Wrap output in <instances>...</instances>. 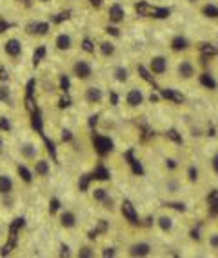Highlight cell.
I'll return each mask as SVG.
<instances>
[{"label": "cell", "mask_w": 218, "mask_h": 258, "mask_svg": "<svg viewBox=\"0 0 218 258\" xmlns=\"http://www.w3.org/2000/svg\"><path fill=\"white\" fill-rule=\"evenodd\" d=\"M2 15H4V8H2V4H0V19H2Z\"/></svg>", "instance_id": "7bdbcfd3"}, {"label": "cell", "mask_w": 218, "mask_h": 258, "mask_svg": "<svg viewBox=\"0 0 218 258\" xmlns=\"http://www.w3.org/2000/svg\"><path fill=\"white\" fill-rule=\"evenodd\" d=\"M53 217L56 218L58 227H60L62 231H65V233H73V231H77L80 226L79 211L73 208H64V206H60V209H58Z\"/></svg>", "instance_id": "4fadbf2b"}, {"label": "cell", "mask_w": 218, "mask_h": 258, "mask_svg": "<svg viewBox=\"0 0 218 258\" xmlns=\"http://www.w3.org/2000/svg\"><path fill=\"white\" fill-rule=\"evenodd\" d=\"M127 254L133 258H148L153 254V245L148 240H136L127 247Z\"/></svg>", "instance_id": "ac0fdd59"}, {"label": "cell", "mask_w": 218, "mask_h": 258, "mask_svg": "<svg viewBox=\"0 0 218 258\" xmlns=\"http://www.w3.org/2000/svg\"><path fill=\"white\" fill-rule=\"evenodd\" d=\"M100 254H102V256H116L118 253H116V249L113 247V245H107V247H104V251Z\"/></svg>", "instance_id": "f35d334b"}, {"label": "cell", "mask_w": 218, "mask_h": 258, "mask_svg": "<svg viewBox=\"0 0 218 258\" xmlns=\"http://www.w3.org/2000/svg\"><path fill=\"white\" fill-rule=\"evenodd\" d=\"M111 79L115 80L116 84H120V86L127 84L131 79L129 66H125L124 62H118V60H113L111 62Z\"/></svg>", "instance_id": "e0dca14e"}, {"label": "cell", "mask_w": 218, "mask_h": 258, "mask_svg": "<svg viewBox=\"0 0 218 258\" xmlns=\"http://www.w3.org/2000/svg\"><path fill=\"white\" fill-rule=\"evenodd\" d=\"M166 189L169 193H178V191H180V182H178L175 176H169L166 182Z\"/></svg>", "instance_id": "d6a6232c"}, {"label": "cell", "mask_w": 218, "mask_h": 258, "mask_svg": "<svg viewBox=\"0 0 218 258\" xmlns=\"http://www.w3.org/2000/svg\"><path fill=\"white\" fill-rule=\"evenodd\" d=\"M211 171H213L214 176L218 178V151L211 157Z\"/></svg>", "instance_id": "d590c367"}, {"label": "cell", "mask_w": 218, "mask_h": 258, "mask_svg": "<svg viewBox=\"0 0 218 258\" xmlns=\"http://www.w3.org/2000/svg\"><path fill=\"white\" fill-rule=\"evenodd\" d=\"M82 88H80V100L86 104V106H98V104H102L106 100V89L93 82H88V84H80Z\"/></svg>", "instance_id": "7c38bea8"}, {"label": "cell", "mask_w": 218, "mask_h": 258, "mask_svg": "<svg viewBox=\"0 0 218 258\" xmlns=\"http://www.w3.org/2000/svg\"><path fill=\"white\" fill-rule=\"evenodd\" d=\"M8 242H10V226H8V220L0 218V254L8 245Z\"/></svg>", "instance_id": "4316f807"}, {"label": "cell", "mask_w": 218, "mask_h": 258, "mask_svg": "<svg viewBox=\"0 0 218 258\" xmlns=\"http://www.w3.org/2000/svg\"><path fill=\"white\" fill-rule=\"evenodd\" d=\"M186 178H187V182H189V184H196V182L200 180V171H198V167H196L195 164L187 166V169H186Z\"/></svg>", "instance_id": "f1b7e54d"}, {"label": "cell", "mask_w": 218, "mask_h": 258, "mask_svg": "<svg viewBox=\"0 0 218 258\" xmlns=\"http://www.w3.org/2000/svg\"><path fill=\"white\" fill-rule=\"evenodd\" d=\"M73 256L77 258H95L97 256V247L91 242H84L77 247V251L73 253Z\"/></svg>", "instance_id": "7402d4cb"}, {"label": "cell", "mask_w": 218, "mask_h": 258, "mask_svg": "<svg viewBox=\"0 0 218 258\" xmlns=\"http://www.w3.org/2000/svg\"><path fill=\"white\" fill-rule=\"evenodd\" d=\"M15 2H17V0H0V4H2V8H4V13H6V10H10Z\"/></svg>", "instance_id": "60d3db41"}, {"label": "cell", "mask_w": 218, "mask_h": 258, "mask_svg": "<svg viewBox=\"0 0 218 258\" xmlns=\"http://www.w3.org/2000/svg\"><path fill=\"white\" fill-rule=\"evenodd\" d=\"M60 249H62V251L58 253L60 256H73V251H71V247H69L67 244H64V242H62V244H60Z\"/></svg>", "instance_id": "8d00e7d4"}, {"label": "cell", "mask_w": 218, "mask_h": 258, "mask_svg": "<svg viewBox=\"0 0 218 258\" xmlns=\"http://www.w3.org/2000/svg\"><path fill=\"white\" fill-rule=\"evenodd\" d=\"M146 70L155 79H162V77L169 75V71H171V56L166 55V53H153L148 58Z\"/></svg>", "instance_id": "8fae6325"}, {"label": "cell", "mask_w": 218, "mask_h": 258, "mask_svg": "<svg viewBox=\"0 0 218 258\" xmlns=\"http://www.w3.org/2000/svg\"><path fill=\"white\" fill-rule=\"evenodd\" d=\"M98 13L102 15L106 28H120L129 20V10L124 0H106Z\"/></svg>", "instance_id": "ba28073f"}, {"label": "cell", "mask_w": 218, "mask_h": 258, "mask_svg": "<svg viewBox=\"0 0 218 258\" xmlns=\"http://www.w3.org/2000/svg\"><path fill=\"white\" fill-rule=\"evenodd\" d=\"M95 148H97L98 153H111L113 151V142L109 140V137H102V135H97L95 137Z\"/></svg>", "instance_id": "cb8c5ba5"}, {"label": "cell", "mask_w": 218, "mask_h": 258, "mask_svg": "<svg viewBox=\"0 0 218 258\" xmlns=\"http://www.w3.org/2000/svg\"><path fill=\"white\" fill-rule=\"evenodd\" d=\"M167 137H171V139L177 140V142H182V137L178 135L177 129H169V131H167Z\"/></svg>", "instance_id": "ab89813d"}, {"label": "cell", "mask_w": 218, "mask_h": 258, "mask_svg": "<svg viewBox=\"0 0 218 258\" xmlns=\"http://www.w3.org/2000/svg\"><path fill=\"white\" fill-rule=\"evenodd\" d=\"M157 226L162 233H171L173 227H175V220H173V217H169V215H160V217L157 218Z\"/></svg>", "instance_id": "484cf974"}, {"label": "cell", "mask_w": 218, "mask_h": 258, "mask_svg": "<svg viewBox=\"0 0 218 258\" xmlns=\"http://www.w3.org/2000/svg\"><path fill=\"white\" fill-rule=\"evenodd\" d=\"M167 49L175 56L187 55V53H191V49H193V42H191V38L187 37L186 33H175V35H171L169 40H167Z\"/></svg>", "instance_id": "5bb4252c"}, {"label": "cell", "mask_w": 218, "mask_h": 258, "mask_svg": "<svg viewBox=\"0 0 218 258\" xmlns=\"http://www.w3.org/2000/svg\"><path fill=\"white\" fill-rule=\"evenodd\" d=\"M120 213H122V217L129 222V224H133V226H138L140 224L138 213H136L135 206H133L129 200H124V202L120 204Z\"/></svg>", "instance_id": "d6986e66"}, {"label": "cell", "mask_w": 218, "mask_h": 258, "mask_svg": "<svg viewBox=\"0 0 218 258\" xmlns=\"http://www.w3.org/2000/svg\"><path fill=\"white\" fill-rule=\"evenodd\" d=\"M24 180L20 178L17 166L0 164V218L10 222L20 208L24 191Z\"/></svg>", "instance_id": "7a4b0ae2"}, {"label": "cell", "mask_w": 218, "mask_h": 258, "mask_svg": "<svg viewBox=\"0 0 218 258\" xmlns=\"http://www.w3.org/2000/svg\"><path fill=\"white\" fill-rule=\"evenodd\" d=\"M167 208H175L178 209V211H186V208H184V204H166Z\"/></svg>", "instance_id": "b9f144b4"}, {"label": "cell", "mask_w": 218, "mask_h": 258, "mask_svg": "<svg viewBox=\"0 0 218 258\" xmlns=\"http://www.w3.org/2000/svg\"><path fill=\"white\" fill-rule=\"evenodd\" d=\"M125 106L129 107V109H140V107L146 104V93L144 89L140 88V86H133L125 91V97H124Z\"/></svg>", "instance_id": "2e32d148"}, {"label": "cell", "mask_w": 218, "mask_h": 258, "mask_svg": "<svg viewBox=\"0 0 218 258\" xmlns=\"http://www.w3.org/2000/svg\"><path fill=\"white\" fill-rule=\"evenodd\" d=\"M35 49L15 24L0 31V70L8 77L26 75L35 64Z\"/></svg>", "instance_id": "6da1fadb"}, {"label": "cell", "mask_w": 218, "mask_h": 258, "mask_svg": "<svg viewBox=\"0 0 218 258\" xmlns=\"http://www.w3.org/2000/svg\"><path fill=\"white\" fill-rule=\"evenodd\" d=\"M98 208H102L104 211H107V213H115L116 211V202H115V199H113L111 195H109V197H107V199L104 200Z\"/></svg>", "instance_id": "4dcf8cb0"}, {"label": "cell", "mask_w": 218, "mask_h": 258, "mask_svg": "<svg viewBox=\"0 0 218 258\" xmlns=\"http://www.w3.org/2000/svg\"><path fill=\"white\" fill-rule=\"evenodd\" d=\"M198 62L187 53V55H180L175 62V77L180 82H193L198 77Z\"/></svg>", "instance_id": "30bf717a"}, {"label": "cell", "mask_w": 218, "mask_h": 258, "mask_svg": "<svg viewBox=\"0 0 218 258\" xmlns=\"http://www.w3.org/2000/svg\"><path fill=\"white\" fill-rule=\"evenodd\" d=\"M65 66L64 75L69 79L71 84H88L93 82L98 75V60L95 58L91 53H86V51H77L75 55L67 56V58L62 60Z\"/></svg>", "instance_id": "8992f818"}, {"label": "cell", "mask_w": 218, "mask_h": 258, "mask_svg": "<svg viewBox=\"0 0 218 258\" xmlns=\"http://www.w3.org/2000/svg\"><path fill=\"white\" fill-rule=\"evenodd\" d=\"M29 171H31L33 182H37V180L38 182H46V180H49V176H51V160L47 157V151L33 162L29 166Z\"/></svg>", "instance_id": "9a60e30c"}, {"label": "cell", "mask_w": 218, "mask_h": 258, "mask_svg": "<svg viewBox=\"0 0 218 258\" xmlns=\"http://www.w3.org/2000/svg\"><path fill=\"white\" fill-rule=\"evenodd\" d=\"M198 11L202 13V17H205V19L218 20V6L213 4V2H207V0H205L204 4L198 8Z\"/></svg>", "instance_id": "d4e9b609"}, {"label": "cell", "mask_w": 218, "mask_h": 258, "mask_svg": "<svg viewBox=\"0 0 218 258\" xmlns=\"http://www.w3.org/2000/svg\"><path fill=\"white\" fill-rule=\"evenodd\" d=\"M182 2H184L186 6H189V8H196V10H198V8L204 4L205 0H182Z\"/></svg>", "instance_id": "74e56055"}, {"label": "cell", "mask_w": 218, "mask_h": 258, "mask_svg": "<svg viewBox=\"0 0 218 258\" xmlns=\"http://www.w3.org/2000/svg\"><path fill=\"white\" fill-rule=\"evenodd\" d=\"M207 245L213 251H218V233H211V235L207 236Z\"/></svg>", "instance_id": "836d02e7"}, {"label": "cell", "mask_w": 218, "mask_h": 258, "mask_svg": "<svg viewBox=\"0 0 218 258\" xmlns=\"http://www.w3.org/2000/svg\"><path fill=\"white\" fill-rule=\"evenodd\" d=\"M88 195H89V200H91V202L100 206V204H102L111 193H109V189L104 187V185H91V187L88 189Z\"/></svg>", "instance_id": "44dd1931"}, {"label": "cell", "mask_w": 218, "mask_h": 258, "mask_svg": "<svg viewBox=\"0 0 218 258\" xmlns=\"http://www.w3.org/2000/svg\"><path fill=\"white\" fill-rule=\"evenodd\" d=\"M20 17L22 19L19 22H15V26L24 33V37L28 38L35 47L46 46L47 38L51 37L53 28H55V24L51 22V19H47L44 13L35 10L24 11Z\"/></svg>", "instance_id": "277c9868"}, {"label": "cell", "mask_w": 218, "mask_h": 258, "mask_svg": "<svg viewBox=\"0 0 218 258\" xmlns=\"http://www.w3.org/2000/svg\"><path fill=\"white\" fill-rule=\"evenodd\" d=\"M10 155V133L0 129V158Z\"/></svg>", "instance_id": "83f0119b"}, {"label": "cell", "mask_w": 218, "mask_h": 258, "mask_svg": "<svg viewBox=\"0 0 218 258\" xmlns=\"http://www.w3.org/2000/svg\"><path fill=\"white\" fill-rule=\"evenodd\" d=\"M46 153L38 135H29L26 131H13L10 135V155L20 166H31L38 157Z\"/></svg>", "instance_id": "5b68a950"}, {"label": "cell", "mask_w": 218, "mask_h": 258, "mask_svg": "<svg viewBox=\"0 0 218 258\" xmlns=\"http://www.w3.org/2000/svg\"><path fill=\"white\" fill-rule=\"evenodd\" d=\"M60 2L62 0H29V8L40 13H49V11H55Z\"/></svg>", "instance_id": "ffe728a7"}, {"label": "cell", "mask_w": 218, "mask_h": 258, "mask_svg": "<svg viewBox=\"0 0 218 258\" xmlns=\"http://www.w3.org/2000/svg\"><path fill=\"white\" fill-rule=\"evenodd\" d=\"M82 33L79 31V28L75 26L71 20H64V22L55 24L51 37L47 38L46 49L49 55H53L55 58L64 60L67 56L75 55L77 51H80L82 47Z\"/></svg>", "instance_id": "3957f363"}, {"label": "cell", "mask_w": 218, "mask_h": 258, "mask_svg": "<svg viewBox=\"0 0 218 258\" xmlns=\"http://www.w3.org/2000/svg\"><path fill=\"white\" fill-rule=\"evenodd\" d=\"M24 109V86H20L13 77L0 75V115L13 116Z\"/></svg>", "instance_id": "52a82bcc"}, {"label": "cell", "mask_w": 218, "mask_h": 258, "mask_svg": "<svg viewBox=\"0 0 218 258\" xmlns=\"http://www.w3.org/2000/svg\"><path fill=\"white\" fill-rule=\"evenodd\" d=\"M115 35L106 31L100 37H93V56L100 62H109L118 58V44L115 40Z\"/></svg>", "instance_id": "9c48e42d"}, {"label": "cell", "mask_w": 218, "mask_h": 258, "mask_svg": "<svg viewBox=\"0 0 218 258\" xmlns=\"http://www.w3.org/2000/svg\"><path fill=\"white\" fill-rule=\"evenodd\" d=\"M162 97L164 98H169L171 102H184V97L182 95H178L177 91H173V89H162Z\"/></svg>", "instance_id": "1f68e13d"}, {"label": "cell", "mask_w": 218, "mask_h": 258, "mask_svg": "<svg viewBox=\"0 0 218 258\" xmlns=\"http://www.w3.org/2000/svg\"><path fill=\"white\" fill-rule=\"evenodd\" d=\"M196 80H198L200 86H204V88L209 89V91H216V89H218V82L214 80L213 75L207 73V71H202V73H198Z\"/></svg>", "instance_id": "603a6c76"}, {"label": "cell", "mask_w": 218, "mask_h": 258, "mask_svg": "<svg viewBox=\"0 0 218 258\" xmlns=\"http://www.w3.org/2000/svg\"><path fill=\"white\" fill-rule=\"evenodd\" d=\"M187 236H189V240H191V242H195V244H200V242H202V238H204V236H202V229H200L198 226L191 227V229L187 231Z\"/></svg>", "instance_id": "f546056e"}, {"label": "cell", "mask_w": 218, "mask_h": 258, "mask_svg": "<svg viewBox=\"0 0 218 258\" xmlns=\"http://www.w3.org/2000/svg\"><path fill=\"white\" fill-rule=\"evenodd\" d=\"M164 162H166V169L169 173H175L178 169V160H175V158H166Z\"/></svg>", "instance_id": "e575fe53"}]
</instances>
